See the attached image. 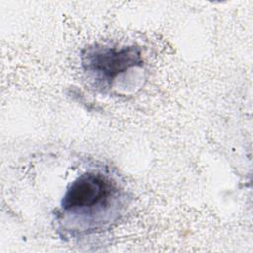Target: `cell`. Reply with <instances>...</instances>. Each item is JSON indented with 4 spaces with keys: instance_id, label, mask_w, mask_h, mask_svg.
I'll return each instance as SVG.
<instances>
[{
    "instance_id": "obj_1",
    "label": "cell",
    "mask_w": 253,
    "mask_h": 253,
    "mask_svg": "<svg viewBox=\"0 0 253 253\" xmlns=\"http://www.w3.org/2000/svg\"><path fill=\"white\" fill-rule=\"evenodd\" d=\"M119 197V189L107 176L87 172L77 177L67 188L60 204L62 215L79 216L98 226L100 214L106 215Z\"/></svg>"
},
{
    "instance_id": "obj_2",
    "label": "cell",
    "mask_w": 253,
    "mask_h": 253,
    "mask_svg": "<svg viewBox=\"0 0 253 253\" xmlns=\"http://www.w3.org/2000/svg\"><path fill=\"white\" fill-rule=\"evenodd\" d=\"M140 49L134 45L122 48L93 45L81 53V65L101 89L110 88L123 72L142 65Z\"/></svg>"
}]
</instances>
